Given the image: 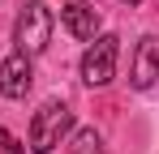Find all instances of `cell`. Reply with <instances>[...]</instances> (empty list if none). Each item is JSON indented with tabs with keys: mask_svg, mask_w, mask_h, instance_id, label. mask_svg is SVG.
<instances>
[{
	"mask_svg": "<svg viewBox=\"0 0 159 154\" xmlns=\"http://www.w3.org/2000/svg\"><path fill=\"white\" fill-rule=\"evenodd\" d=\"M69 128H73V111H69L60 99H48L34 116H30V150L34 154H52L56 146L65 141Z\"/></svg>",
	"mask_w": 159,
	"mask_h": 154,
	"instance_id": "obj_1",
	"label": "cell"
},
{
	"mask_svg": "<svg viewBox=\"0 0 159 154\" xmlns=\"http://www.w3.org/2000/svg\"><path fill=\"white\" fill-rule=\"evenodd\" d=\"M13 43L22 56H39V51L52 43V9L43 0H26L22 13H17V26H13Z\"/></svg>",
	"mask_w": 159,
	"mask_h": 154,
	"instance_id": "obj_2",
	"label": "cell"
},
{
	"mask_svg": "<svg viewBox=\"0 0 159 154\" xmlns=\"http://www.w3.org/2000/svg\"><path fill=\"white\" fill-rule=\"evenodd\" d=\"M116 56H120V39L116 34H95V43L82 51V81L86 86H107L116 77Z\"/></svg>",
	"mask_w": 159,
	"mask_h": 154,
	"instance_id": "obj_3",
	"label": "cell"
},
{
	"mask_svg": "<svg viewBox=\"0 0 159 154\" xmlns=\"http://www.w3.org/2000/svg\"><path fill=\"white\" fill-rule=\"evenodd\" d=\"M133 90H151L159 81V34H142V43H138V51H133Z\"/></svg>",
	"mask_w": 159,
	"mask_h": 154,
	"instance_id": "obj_4",
	"label": "cell"
},
{
	"mask_svg": "<svg viewBox=\"0 0 159 154\" xmlns=\"http://www.w3.org/2000/svg\"><path fill=\"white\" fill-rule=\"evenodd\" d=\"M30 81H34V69H30V56L13 51L4 64H0V94L4 99H26Z\"/></svg>",
	"mask_w": 159,
	"mask_h": 154,
	"instance_id": "obj_5",
	"label": "cell"
},
{
	"mask_svg": "<svg viewBox=\"0 0 159 154\" xmlns=\"http://www.w3.org/2000/svg\"><path fill=\"white\" fill-rule=\"evenodd\" d=\"M60 22H65V30H69L73 39H95V34H99V9L86 4V0H69V4L60 9Z\"/></svg>",
	"mask_w": 159,
	"mask_h": 154,
	"instance_id": "obj_6",
	"label": "cell"
},
{
	"mask_svg": "<svg viewBox=\"0 0 159 154\" xmlns=\"http://www.w3.org/2000/svg\"><path fill=\"white\" fill-rule=\"evenodd\" d=\"M69 154H103V137L95 128H78L69 141Z\"/></svg>",
	"mask_w": 159,
	"mask_h": 154,
	"instance_id": "obj_7",
	"label": "cell"
},
{
	"mask_svg": "<svg viewBox=\"0 0 159 154\" xmlns=\"http://www.w3.org/2000/svg\"><path fill=\"white\" fill-rule=\"evenodd\" d=\"M0 150H4V154H26V146H22L9 128H0Z\"/></svg>",
	"mask_w": 159,
	"mask_h": 154,
	"instance_id": "obj_8",
	"label": "cell"
},
{
	"mask_svg": "<svg viewBox=\"0 0 159 154\" xmlns=\"http://www.w3.org/2000/svg\"><path fill=\"white\" fill-rule=\"evenodd\" d=\"M120 4H142V0H120Z\"/></svg>",
	"mask_w": 159,
	"mask_h": 154,
	"instance_id": "obj_9",
	"label": "cell"
}]
</instances>
